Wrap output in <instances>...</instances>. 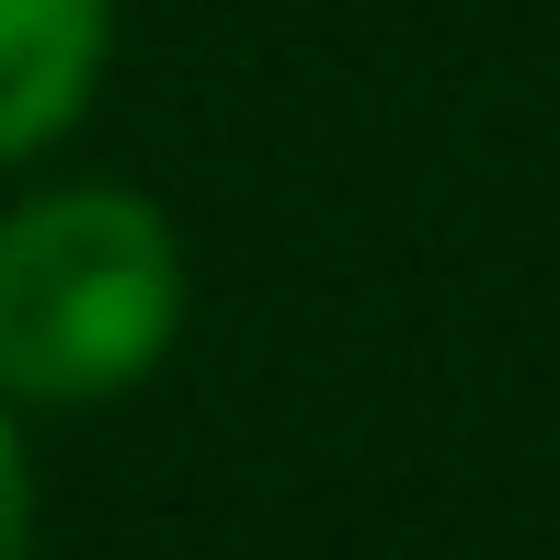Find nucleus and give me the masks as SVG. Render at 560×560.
<instances>
[{"instance_id":"nucleus-1","label":"nucleus","mask_w":560,"mask_h":560,"mask_svg":"<svg viewBox=\"0 0 560 560\" xmlns=\"http://www.w3.org/2000/svg\"><path fill=\"white\" fill-rule=\"evenodd\" d=\"M184 229L138 184H46L0 218V400L104 412L184 343Z\"/></svg>"},{"instance_id":"nucleus-2","label":"nucleus","mask_w":560,"mask_h":560,"mask_svg":"<svg viewBox=\"0 0 560 560\" xmlns=\"http://www.w3.org/2000/svg\"><path fill=\"white\" fill-rule=\"evenodd\" d=\"M115 58V0H0V172L58 149Z\"/></svg>"},{"instance_id":"nucleus-3","label":"nucleus","mask_w":560,"mask_h":560,"mask_svg":"<svg viewBox=\"0 0 560 560\" xmlns=\"http://www.w3.org/2000/svg\"><path fill=\"white\" fill-rule=\"evenodd\" d=\"M0 560H35V457H23L12 400H0Z\"/></svg>"}]
</instances>
